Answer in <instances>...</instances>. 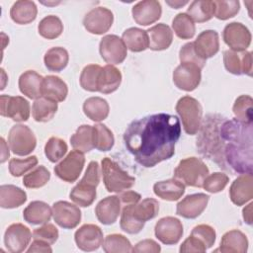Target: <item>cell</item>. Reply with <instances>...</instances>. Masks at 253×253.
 I'll return each mask as SVG.
<instances>
[{
  "mask_svg": "<svg viewBox=\"0 0 253 253\" xmlns=\"http://www.w3.org/2000/svg\"><path fill=\"white\" fill-rule=\"evenodd\" d=\"M252 104L253 100L248 95L239 96L232 107L235 119L241 123L252 124Z\"/></svg>",
  "mask_w": 253,
  "mask_h": 253,
  "instance_id": "obj_43",
  "label": "cell"
},
{
  "mask_svg": "<svg viewBox=\"0 0 253 253\" xmlns=\"http://www.w3.org/2000/svg\"><path fill=\"white\" fill-rule=\"evenodd\" d=\"M154 233L163 244L173 245L178 243L183 235V224L174 216H165L156 222Z\"/></svg>",
  "mask_w": 253,
  "mask_h": 253,
  "instance_id": "obj_15",
  "label": "cell"
},
{
  "mask_svg": "<svg viewBox=\"0 0 253 253\" xmlns=\"http://www.w3.org/2000/svg\"><path fill=\"white\" fill-rule=\"evenodd\" d=\"M154 194L162 200L174 202L179 200L185 193V185L173 178L156 182L153 186Z\"/></svg>",
  "mask_w": 253,
  "mask_h": 253,
  "instance_id": "obj_28",
  "label": "cell"
},
{
  "mask_svg": "<svg viewBox=\"0 0 253 253\" xmlns=\"http://www.w3.org/2000/svg\"><path fill=\"white\" fill-rule=\"evenodd\" d=\"M85 164V157L84 153L78 150H71L64 158L61 160L55 167L54 173L55 175L68 183L75 182L84 167Z\"/></svg>",
  "mask_w": 253,
  "mask_h": 253,
  "instance_id": "obj_7",
  "label": "cell"
},
{
  "mask_svg": "<svg viewBox=\"0 0 253 253\" xmlns=\"http://www.w3.org/2000/svg\"><path fill=\"white\" fill-rule=\"evenodd\" d=\"M176 112L181 118L186 133L196 134L200 129L203 116V108L200 102L191 96H184L178 100Z\"/></svg>",
  "mask_w": 253,
  "mask_h": 253,
  "instance_id": "obj_5",
  "label": "cell"
},
{
  "mask_svg": "<svg viewBox=\"0 0 253 253\" xmlns=\"http://www.w3.org/2000/svg\"><path fill=\"white\" fill-rule=\"evenodd\" d=\"M179 58L181 63H193L196 64L197 66H199L201 69L204 68V66L206 65V61L205 59L201 58L195 48H194V43L193 42H187L185 43L180 51H179Z\"/></svg>",
  "mask_w": 253,
  "mask_h": 253,
  "instance_id": "obj_51",
  "label": "cell"
},
{
  "mask_svg": "<svg viewBox=\"0 0 253 253\" xmlns=\"http://www.w3.org/2000/svg\"><path fill=\"white\" fill-rule=\"evenodd\" d=\"M99 51L101 57L111 65L122 63L127 55V48L124 41L116 35L103 37L99 44Z\"/></svg>",
  "mask_w": 253,
  "mask_h": 253,
  "instance_id": "obj_8",
  "label": "cell"
},
{
  "mask_svg": "<svg viewBox=\"0 0 253 253\" xmlns=\"http://www.w3.org/2000/svg\"><path fill=\"white\" fill-rule=\"evenodd\" d=\"M93 142L94 148L99 151H109L113 148L115 137L110 128L103 124L93 126Z\"/></svg>",
  "mask_w": 253,
  "mask_h": 253,
  "instance_id": "obj_40",
  "label": "cell"
},
{
  "mask_svg": "<svg viewBox=\"0 0 253 253\" xmlns=\"http://www.w3.org/2000/svg\"><path fill=\"white\" fill-rule=\"evenodd\" d=\"M58 229L52 223H44L33 231V239L43 241L49 245L55 243L58 238Z\"/></svg>",
  "mask_w": 253,
  "mask_h": 253,
  "instance_id": "obj_50",
  "label": "cell"
},
{
  "mask_svg": "<svg viewBox=\"0 0 253 253\" xmlns=\"http://www.w3.org/2000/svg\"><path fill=\"white\" fill-rule=\"evenodd\" d=\"M114 22V15L106 7H96L90 10L83 19V26L87 32L94 35L107 33Z\"/></svg>",
  "mask_w": 253,
  "mask_h": 253,
  "instance_id": "obj_10",
  "label": "cell"
},
{
  "mask_svg": "<svg viewBox=\"0 0 253 253\" xmlns=\"http://www.w3.org/2000/svg\"><path fill=\"white\" fill-rule=\"evenodd\" d=\"M70 143L75 150L82 153L91 151L94 148L93 126L82 125L70 137Z\"/></svg>",
  "mask_w": 253,
  "mask_h": 253,
  "instance_id": "obj_36",
  "label": "cell"
},
{
  "mask_svg": "<svg viewBox=\"0 0 253 253\" xmlns=\"http://www.w3.org/2000/svg\"><path fill=\"white\" fill-rule=\"evenodd\" d=\"M8 144L14 154L26 156L35 150L37 138L29 126L15 125L9 130Z\"/></svg>",
  "mask_w": 253,
  "mask_h": 253,
  "instance_id": "obj_6",
  "label": "cell"
},
{
  "mask_svg": "<svg viewBox=\"0 0 253 253\" xmlns=\"http://www.w3.org/2000/svg\"><path fill=\"white\" fill-rule=\"evenodd\" d=\"M28 253L31 252H41V253H51L52 249L50 247L49 244L41 241V240H37L34 239V241L32 242V244L30 245V247L27 250Z\"/></svg>",
  "mask_w": 253,
  "mask_h": 253,
  "instance_id": "obj_56",
  "label": "cell"
},
{
  "mask_svg": "<svg viewBox=\"0 0 253 253\" xmlns=\"http://www.w3.org/2000/svg\"><path fill=\"white\" fill-rule=\"evenodd\" d=\"M27 201V194L15 185H2L0 187V206L3 209H15Z\"/></svg>",
  "mask_w": 253,
  "mask_h": 253,
  "instance_id": "obj_33",
  "label": "cell"
},
{
  "mask_svg": "<svg viewBox=\"0 0 253 253\" xmlns=\"http://www.w3.org/2000/svg\"><path fill=\"white\" fill-rule=\"evenodd\" d=\"M96 188V185L81 179L79 183L73 187L69 197L79 207L86 208L91 206L95 201L97 195Z\"/></svg>",
  "mask_w": 253,
  "mask_h": 253,
  "instance_id": "obj_31",
  "label": "cell"
},
{
  "mask_svg": "<svg viewBox=\"0 0 253 253\" xmlns=\"http://www.w3.org/2000/svg\"><path fill=\"white\" fill-rule=\"evenodd\" d=\"M52 216L56 224L65 229L75 228L81 220L80 209L66 201H58L52 205Z\"/></svg>",
  "mask_w": 253,
  "mask_h": 253,
  "instance_id": "obj_14",
  "label": "cell"
},
{
  "mask_svg": "<svg viewBox=\"0 0 253 253\" xmlns=\"http://www.w3.org/2000/svg\"><path fill=\"white\" fill-rule=\"evenodd\" d=\"M180 135L179 119L159 113L132 121L124 133V141L135 161L150 168L174 155Z\"/></svg>",
  "mask_w": 253,
  "mask_h": 253,
  "instance_id": "obj_1",
  "label": "cell"
},
{
  "mask_svg": "<svg viewBox=\"0 0 253 253\" xmlns=\"http://www.w3.org/2000/svg\"><path fill=\"white\" fill-rule=\"evenodd\" d=\"M38 31L42 38L53 40L62 34L63 24L57 16L48 15L41 20L38 26Z\"/></svg>",
  "mask_w": 253,
  "mask_h": 253,
  "instance_id": "obj_41",
  "label": "cell"
},
{
  "mask_svg": "<svg viewBox=\"0 0 253 253\" xmlns=\"http://www.w3.org/2000/svg\"><path fill=\"white\" fill-rule=\"evenodd\" d=\"M210 174L209 168L203 160L197 157H187L182 159L174 170V178L182 182L185 186L203 187V183Z\"/></svg>",
  "mask_w": 253,
  "mask_h": 253,
  "instance_id": "obj_3",
  "label": "cell"
},
{
  "mask_svg": "<svg viewBox=\"0 0 253 253\" xmlns=\"http://www.w3.org/2000/svg\"><path fill=\"white\" fill-rule=\"evenodd\" d=\"M68 87L58 76L48 75L43 78L42 96L55 102H62L66 99Z\"/></svg>",
  "mask_w": 253,
  "mask_h": 253,
  "instance_id": "obj_27",
  "label": "cell"
},
{
  "mask_svg": "<svg viewBox=\"0 0 253 253\" xmlns=\"http://www.w3.org/2000/svg\"><path fill=\"white\" fill-rule=\"evenodd\" d=\"M103 182L108 192L122 193L130 189L134 183V177L129 176L118 163L109 157L103 158L101 162Z\"/></svg>",
  "mask_w": 253,
  "mask_h": 253,
  "instance_id": "obj_4",
  "label": "cell"
},
{
  "mask_svg": "<svg viewBox=\"0 0 253 253\" xmlns=\"http://www.w3.org/2000/svg\"><path fill=\"white\" fill-rule=\"evenodd\" d=\"M43 77L34 70H27L19 77V89L30 99L42 97Z\"/></svg>",
  "mask_w": 253,
  "mask_h": 253,
  "instance_id": "obj_24",
  "label": "cell"
},
{
  "mask_svg": "<svg viewBox=\"0 0 253 253\" xmlns=\"http://www.w3.org/2000/svg\"><path fill=\"white\" fill-rule=\"evenodd\" d=\"M149 47L152 50H164L167 49L173 42V32L171 28L164 24H157L147 31Z\"/></svg>",
  "mask_w": 253,
  "mask_h": 253,
  "instance_id": "obj_23",
  "label": "cell"
},
{
  "mask_svg": "<svg viewBox=\"0 0 253 253\" xmlns=\"http://www.w3.org/2000/svg\"><path fill=\"white\" fill-rule=\"evenodd\" d=\"M38 14V8L34 1L19 0L16 1L10 9L11 19L19 25H27L35 21Z\"/></svg>",
  "mask_w": 253,
  "mask_h": 253,
  "instance_id": "obj_29",
  "label": "cell"
},
{
  "mask_svg": "<svg viewBox=\"0 0 253 253\" xmlns=\"http://www.w3.org/2000/svg\"><path fill=\"white\" fill-rule=\"evenodd\" d=\"M252 173H244L238 176L229 188V197L236 206H242L253 198Z\"/></svg>",
  "mask_w": 253,
  "mask_h": 253,
  "instance_id": "obj_20",
  "label": "cell"
},
{
  "mask_svg": "<svg viewBox=\"0 0 253 253\" xmlns=\"http://www.w3.org/2000/svg\"><path fill=\"white\" fill-rule=\"evenodd\" d=\"M161 251L160 245L153 239H144L135 244L132 252L135 253H159Z\"/></svg>",
  "mask_w": 253,
  "mask_h": 253,
  "instance_id": "obj_54",
  "label": "cell"
},
{
  "mask_svg": "<svg viewBox=\"0 0 253 253\" xmlns=\"http://www.w3.org/2000/svg\"><path fill=\"white\" fill-rule=\"evenodd\" d=\"M214 17L218 20H227L234 17L240 9V3L236 0L213 1Z\"/></svg>",
  "mask_w": 253,
  "mask_h": 253,
  "instance_id": "obj_47",
  "label": "cell"
},
{
  "mask_svg": "<svg viewBox=\"0 0 253 253\" xmlns=\"http://www.w3.org/2000/svg\"><path fill=\"white\" fill-rule=\"evenodd\" d=\"M193 43L197 54L205 60L212 57L219 50V37L213 30L202 32Z\"/></svg>",
  "mask_w": 253,
  "mask_h": 253,
  "instance_id": "obj_22",
  "label": "cell"
},
{
  "mask_svg": "<svg viewBox=\"0 0 253 253\" xmlns=\"http://www.w3.org/2000/svg\"><path fill=\"white\" fill-rule=\"evenodd\" d=\"M103 250L106 253H128L132 252L130 241L123 234H109L103 241Z\"/></svg>",
  "mask_w": 253,
  "mask_h": 253,
  "instance_id": "obj_42",
  "label": "cell"
},
{
  "mask_svg": "<svg viewBox=\"0 0 253 253\" xmlns=\"http://www.w3.org/2000/svg\"><path fill=\"white\" fill-rule=\"evenodd\" d=\"M74 240L80 250L87 252L95 251L103 244V231L96 224H83L75 231Z\"/></svg>",
  "mask_w": 253,
  "mask_h": 253,
  "instance_id": "obj_16",
  "label": "cell"
},
{
  "mask_svg": "<svg viewBox=\"0 0 253 253\" xmlns=\"http://www.w3.org/2000/svg\"><path fill=\"white\" fill-rule=\"evenodd\" d=\"M122 82V73L114 65L107 64L102 67L98 79V91L103 94L115 92Z\"/></svg>",
  "mask_w": 253,
  "mask_h": 253,
  "instance_id": "obj_30",
  "label": "cell"
},
{
  "mask_svg": "<svg viewBox=\"0 0 253 253\" xmlns=\"http://www.w3.org/2000/svg\"><path fill=\"white\" fill-rule=\"evenodd\" d=\"M44 65L49 71L60 72L63 70L69 61L68 51L61 46H54L49 48L43 57Z\"/></svg>",
  "mask_w": 253,
  "mask_h": 253,
  "instance_id": "obj_37",
  "label": "cell"
},
{
  "mask_svg": "<svg viewBox=\"0 0 253 253\" xmlns=\"http://www.w3.org/2000/svg\"><path fill=\"white\" fill-rule=\"evenodd\" d=\"M252 206H253V204L250 203L242 211V212H243L242 213L243 214V219L249 225L252 224Z\"/></svg>",
  "mask_w": 253,
  "mask_h": 253,
  "instance_id": "obj_57",
  "label": "cell"
},
{
  "mask_svg": "<svg viewBox=\"0 0 253 253\" xmlns=\"http://www.w3.org/2000/svg\"><path fill=\"white\" fill-rule=\"evenodd\" d=\"M172 28L176 36L182 40H190L196 33L195 23L187 13L177 14L172 21Z\"/></svg>",
  "mask_w": 253,
  "mask_h": 253,
  "instance_id": "obj_39",
  "label": "cell"
},
{
  "mask_svg": "<svg viewBox=\"0 0 253 253\" xmlns=\"http://www.w3.org/2000/svg\"><path fill=\"white\" fill-rule=\"evenodd\" d=\"M127 49L132 52H140L149 47V40L147 32L139 28H128L122 36Z\"/></svg>",
  "mask_w": 253,
  "mask_h": 253,
  "instance_id": "obj_32",
  "label": "cell"
},
{
  "mask_svg": "<svg viewBox=\"0 0 253 253\" xmlns=\"http://www.w3.org/2000/svg\"><path fill=\"white\" fill-rule=\"evenodd\" d=\"M33 237L30 228L23 223H13L5 231L4 243L11 253H21L26 250Z\"/></svg>",
  "mask_w": 253,
  "mask_h": 253,
  "instance_id": "obj_13",
  "label": "cell"
},
{
  "mask_svg": "<svg viewBox=\"0 0 253 253\" xmlns=\"http://www.w3.org/2000/svg\"><path fill=\"white\" fill-rule=\"evenodd\" d=\"M209 200L210 197L204 193L188 195L177 204L176 213L185 218H196L206 210Z\"/></svg>",
  "mask_w": 253,
  "mask_h": 253,
  "instance_id": "obj_18",
  "label": "cell"
},
{
  "mask_svg": "<svg viewBox=\"0 0 253 253\" xmlns=\"http://www.w3.org/2000/svg\"><path fill=\"white\" fill-rule=\"evenodd\" d=\"M166 3L169 5V6H171L172 8H175V9H179L180 7H182V6H184V5H186V4H188L189 2L188 1H166Z\"/></svg>",
  "mask_w": 253,
  "mask_h": 253,
  "instance_id": "obj_59",
  "label": "cell"
},
{
  "mask_svg": "<svg viewBox=\"0 0 253 253\" xmlns=\"http://www.w3.org/2000/svg\"><path fill=\"white\" fill-rule=\"evenodd\" d=\"M229 178L226 174L221 172H214L207 176L203 183V188L209 193H218L226 187Z\"/></svg>",
  "mask_w": 253,
  "mask_h": 253,
  "instance_id": "obj_49",
  "label": "cell"
},
{
  "mask_svg": "<svg viewBox=\"0 0 253 253\" xmlns=\"http://www.w3.org/2000/svg\"><path fill=\"white\" fill-rule=\"evenodd\" d=\"M187 14L194 22L204 23L211 20L214 15L213 1L198 0L193 1L187 9Z\"/></svg>",
  "mask_w": 253,
  "mask_h": 253,
  "instance_id": "obj_38",
  "label": "cell"
},
{
  "mask_svg": "<svg viewBox=\"0 0 253 253\" xmlns=\"http://www.w3.org/2000/svg\"><path fill=\"white\" fill-rule=\"evenodd\" d=\"M52 210L42 201L31 202L23 211L24 219L31 224H44L50 220Z\"/></svg>",
  "mask_w": 253,
  "mask_h": 253,
  "instance_id": "obj_26",
  "label": "cell"
},
{
  "mask_svg": "<svg viewBox=\"0 0 253 253\" xmlns=\"http://www.w3.org/2000/svg\"><path fill=\"white\" fill-rule=\"evenodd\" d=\"M1 116L12 119L15 122H26L30 118V103L21 96L1 95Z\"/></svg>",
  "mask_w": 253,
  "mask_h": 253,
  "instance_id": "obj_9",
  "label": "cell"
},
{
  "mask_svg": "<svg viewBox=\"0 0 253 253\" xmlns=\"http://www.w3.org/2000/svg\"><path fill=\"white\" fill-rule=\"evenodd\" d=\"M132 18L140 26H148L158 21L162 14V7L159 1L143 0L137 2L131 10Z\"/></svg>",
  "mask_w": 253,
  "mask_h": 253,
  "instance_id": "obj_19",
  "label": "cell"
},
{
  "mask_svg": "<svg viewBox=\"0 0 253 253\" xmlns=\"http://www.w3.org/2000/svg\"><path fill=\"white\" fill-rule=\"evenodd\" d=\"M68 146L63 139L51 136L44 145V154L50 162L55 163L65 155Z\"/></svg>",
  "mask_w": 253,
  "mask_h": 253,
  "instance_id": "obj_46",
  "label": "cell"
},
{
  "mask_svg": "<svg viewBox=\"0 0 253 253\" xmlns=\"http://www.w3.org/2000/svg\"><path fill=\"white\" fill-rule=\"evenodd\" d=\"M201 68L193 63H180L173 72V82L177 88L191 92L201 83Z\"/></svg>",
  "mask_w": 253,
  "mask_h": 253,
  "instance_id": "obj_12",
  "label": "cell"
},
{
  "mask_svg": "<svg viewBox=\"0 0 253 253\" xmlns=\"http://www.w3.org/2000/svg\"><path fill=\"white\" fill-rule=\"evenodd\" d=\"M224 42L234 51H244L251 43V33L247 27L238 22L227 24L222 33Z\"/></svg>",
  "mask_w": 253,
  "mask_h": 253,
  "instance_id": "obj_11",
  "label": "cell"
},
{
  "mask_svg": "<svg viewBox=\"0 0 253 253\" xmlns=\"http://www.w3.org/2000/svg\"><path fill=\"white\" fill-rule=\"evenodd\" d=\"M102 67L98 64L86 65L80 74V85L81 87L89 92L98 91V79Z\"/></svg>",
  "mask_w": 253,
  "mask_h": 253,
  "instance_id": "obj_44",
  "label": "cell"
},
{
  "mask_svg": "<svg viewBox=\"0 0 253 253\" xmlns=\"http://www.w3.org/2000/svg\"><path fill=\"white\" fill-rule=\"evenodd\" d=\"M121 210L122 203L119 196H108L97 204L95 213L101 223L110 225L117 221L121 214Z\"/></svg>",
  "mask_w": 253,
  "mask_h": 253,
  "instance_id": "obj_21",
  "label": "cell"
},
{
  "mask_svg": "<svg viewBox=\"0 0 253 253\" xmlns=\"http://www.w3.org/2000/svg\"><path fill=\"white\" fill-rule=\"evenodd\" d=\"M247 249L248 239L246 235L238 229H232L222 235L217 250L222 253H245Z\"/></svg>",
  "mask_w": 253,
  "mask_h": 253,
  "instance_id": "obj_25",
  "label": "cell"
},
{
  "mask_svg": "<svg viewBox=\"0 0 253 253\" xmlns=\"http://www.w3.org/2000/svg\"><path fill=\"white\" fill-rule=\"evenodd\" d=\"M57 109V102L42 96L33 103L32 116L36 122L45 123L53 119Z\"/></svg>",
  "mask_w": 253,
  "mask_h": 253,
  "instance_id": "obj_35",
  "label": "cell"
},
{
  "mask_svg": "<svg viewBox=\"0 0 253 253\" xmlns=\"http://www.w3.org/2000/svg\"><path fill=\"white\" fill-rule=\"evenodd\" d=\"M207 247L205 244L196 236L190 235L188 238L184 240V242L181 244L179 251L181 253H188V252H198V253H204L206 252Z\"/></svg>",
  "mask_w": 253,
  "mask_h": 253,
  "instance_id": "obj_53",
  "label": "cell"
},
{
  "mask_svg": "<svg viewBox=\"0 0 253 253\" xmlns=\"http://www.w3.org/2000/svg\"><path fill=\"white\" fill-rule=\"evenodd\" d=\"M119 198L121 200L122 207H125L127 205L138 203L141 199V196L134 191H126V192H122L119 195Z\"/></svg>",
  "mask_w": 253,
  "mask_h": 253,
  "instance_id": "obj_55",
  "label": "cell"
},
{
  "mask_svg": "<svg viewBox=\"0 0 253 253\" xmlns=\"http://www.w3.org/2000/svg\"><path fill=\"white\" fill-rule=\"evenodd\" d=\"M1 147H2V153H1V163H4L9 158V149L6 145V142L3 137H1Z\"/></svg>",
  "mask_w": 253,
  "mask_h": 253,
  "instance_id": "obj_58",
  "label": "cell"
},
{
  "mask_svg": "<svg viewBox=\"0 0 253 253\" xmlns=\"http://www.w3.org/2000/svg\"><path fill=\"white\" fill-rule=\"evenodd\" d=\"M159 211V203L152 198H146L136 204L123 207L121 213V228L129 234L141 231L145 222L154 218Z\"/></svg>",
  "mask_w": 253,
  "mask_h": 253,
  "instance_id": "obj_2",
  "label": "cell"
},
{
  "mask_svg": "<svg viewBox=\"0 0 253 253\" xmlns=\"http://www.w3.org/2000/svg\"><path fill=\"white\" fill-rule=\"evenodd\" d=\"M83 112L93 122H102L109 116L108 102L101 97H90L83 104Z\"/></svg>",
  "mask_w": 253,
  "mask_h": 253,
  "instance_id": "obj_34",
  "label": "cell"
},
{
  "mask_svg": "<svg viewBox=\"0 0 253 253\" xmlns=\"http://www.w3.org/2000/svg\"><path fill=\"white\" fill-rule=\"evenodd\" d=\"M191 234L199 238L205 244L207 249L211 248L215 242V230L211 225L208 224H199L195 226L192 229Z\"/></svg>",
  "mask_w": 253,
  "mask_h": 253,
  "instance_id": "obj_52",
  "label": "cell"
},
{
  "mask_svg": "<svg viewBox=\"0 0 253 253\" xmlns=\"http://www.w3.org/2000/svg\"><path fill=\"white\" fill-rule=\"evenodd\" d=\"M49 179V171L44 166L40 165L24 176L23 184L28 189H38L43 187Z\"/></svg>",
  "mask_w": 253,
  "mask_h": 253,
  "instance_id": "obj_45",
  "label": "cell"
},
{
  "mask_svg": "<svg viewBox=\"0 0 253 253\" xmlns=\"http://www.w3.org/2000/svg\"><path fill=\"white\" fill-rule=\"evenodd\" d=\"M38 164V157L35 155L29 156L25 159L12 158L9 161V172L14 177H20L35 168Z\"/></svg>",
  "mask_w": 253,
  "mask_h": 253,
  "instance_id": "obj_48",
  "label": "cell"
},
{
  "mask_svg": "<svg viewBox=\"0 0 253 253\" xmlns=\"http://www.w3.org/2000/svg\"><path fill=\"white\" fill-rule=\"evenodd\" d=\"M223 63L225 69L234 75H252V53L250 51L225 50L223 52Z\"/></svg>",
  "mask_w": 253,
  "mask_h": 253,
  "instance_id": "obj_17",
  "label": "cell"
}]
</instances>
